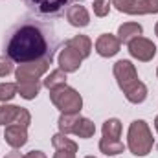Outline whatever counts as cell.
Masks as SVG:
<instances>
[{"instance_id": "1", "label": "cell", "mask_w": 158, "mask_h": 158, "mask_svg": "<svg viewBox=\"0 0 158 158\" xmlns=\"http://www.w3.org/2000/svg\"><path fill=\"white\" fill-rule=\"evenodd\" d=\"M59 40L52 24L24 17L9 28L4 39L6 55L19 64L33 61H53Z\"/></svg>"}, {"instance_id": "2", "label": "cell", "mask_w": 158, "mask_h": 158, "mask_svg": "<svg viewBox=\"0 0 158 158\" xmlns=\"http://www.w3.org/2000/svg\"><path fill=\"white\" fill-rule=\"evenodd\" d=\"M155 145L153 132L143 119H134L127 132V147L134 156H147Z\"/></svg>"}, {"instance_id": "3", "label": "cell", "mask_w": 158, "mask_h": 158, "mask_svg": "<svg viewBox=\"0 0 158 158\" xmlns=\"http://www.w3.org/2000/svg\"><path fill=\"white\" fill-rule=\"evenodd\" d=\"M22 4L40 19H57L66 13V9L81 0H22Z\"/></svg>"}, {"instance_id": "4", "label": "cell", "mask_w": 158, "mask_h": 158, "mask_svg": "<svg viewBox=\"0 0 158 158\" xmlns=\"http://www.w3.org/2000/svg\"><path fill=\"white\" fill-rule=\"evenodd\" d=\"M52 103L61 110V114H79L83 109V98L76 88L72 86H59L55 90H50Z\"/></svg>"}, {"instance_id": "5", "label": "cell", "mask_w": 158, "mask_h": 158, "mask_svg": "<svg viewBox=\"0 0 158 158\" xmlns=\"http://www.w3.org/2000/svg\"><path fill=\"white\" fill-rule=\"evenodd\" d=\"M119 13L127 15H151L158 13V0H112Z\"/></svg>"}, {"instance_id": "6", "label": "cell", "mask_w": 158, "mask_h": 158, "mask_svg": "<svg viewBox=\"0 0 158 158\" xmlns=\"http://www.w3.org/2000/svg\"><path fill=\"white\" fill-rule=\"evenodd\" d=\"M112 72H114V77L118 81V86L123 90V94L125 92H129L140 79H138V72H136V68H134V64L131 63V61H127V59H121L118 61L116 64H114V68H112Z\"/></svg>"}, {"instance_id": "7", "label": "cell", "mask_w": 158, "mask_h": 158, "mask_svg": "<svg viewBox=\"0 0 158 158\" xmlns=\"http://www.w3.org/2000/svg\"><path fill=\"white\" fill-rule=\"evenodd\" d=\"M129 53L134 59H138L142 63H147V61H151L155 57L156 46H155L153 40H149V39H145V37L140 35V37H136V39H132L129 42Z\"/></svg>"}, {"instance_id": "8", "label": "cell", "mask_w": 158, "mask_h": 158, "mask_svg": "<svg viewBox=\"0 0 158 158\" xmlns=\"http://www.w3.org/2000/svg\"><path fill=\"white\" fill-rule=\"evenodd\" d=\"M50 64L52 61H33L19 64V68L15 70V79H39L48 72Z\"/></svg>"}, {"instance_id": "9", "label": "cell", "mask_w": 158, "mask_h": 158, "mask_svg": "<svg viewBox=\"0 0 158 158\" xmlns=\"http://www.w3.org/2000/svg\"><path fill=\"white\" fill-rule=\"evenodd\" d=\"M52 145L55 147V155L53 158H76L77 153V143L70 138H66V134L59 132L52 138Z\"/></svg>"}, {"instance_id": "10", "label": "cell", "mask_w": 158, "mask_h": 158, "mask_svg": "<svg viewBox=\"0 0 158 158\" xmlns=\"http://www.w3.org/2000/svg\"><path fill=\"white\" fill-rule=\"evenodd\" d=\"M4 140L7 145H11L13 149H20L22 145H26L28 142V127L24 125H17V123H11L6 127V132H4Z\"/></svg>"}, {"instance_id": "11", "label": "cell", "mask_w": 158, "mask_h": 158, "mask_svg": "<svg viewBox=\"0 0 158 158\" xmlns=\"http://www.w3.org/2000/svg\"><path fill=\"white\" fill-rule=\"evenodd\" d=\"M119 46H121L119 39L114 37V35H110V33H103L96 40V52L101 57H114L119 52Z\"/></svg>"}, {"instance_id": "12", "label": "cell", "mask_w": 158, "mask_h": 158, "mask_svg": "<svg viewBox=\"0 0 158 158\" xmlns=\"http://www.w3.org/2000/svg\"><path fill=\"white\" fill-rule=\"evenodd\" d=\"M81 61H83V59L79 57L77 52L64 44V48H63L61 53H59V68L64 70L66 74L76 72V70H79V66H81Z\"/></svg>"}, {"instance_id": "13", "label": "cell", "mask_w": 158, "mask_h": 158, "mask_svg": "<svg viewBox=\"0 0 158 158\" xmlns=\"http://www.w3.org/2000/svg\"><path fill=\"white\" fill-rule=\"evenodd\" d=\"M64 15H66V20H68L72 26H76V28H85V26L90 24V15H88V11L85 9V6H81V4L70 6Z\"/></svg>"}, {"instance_id": "14", "label": "cell", "mask_w": 158, "mask_h": 158, "mask_svg": "<svg viewBox=\"0 0 158 158\" xmlns=\"http://www.w3.org/2000/svg\"><path fill=\"white\" fill-rule=\"evenodd\" d=\"M40 83L39 79H17V90L24 99H35L40 92Z\"/></svg>"}, {"instance_id": "15", "label": "cell", "mask_w": 158, "mask_h": 158, "mask_svg": "<svg viewBox=\"0 0 158 158\" xmlns=\"http://www.w3.org/2000/svg\"><path fill=\"white\" fill-rule=\"evenodd\" d=\"M142 31H143V28L138 22H125V24H121L118 28V39L123 44H129L132 39L140 37Z\"/></svg>"}, {"instance_id": "16", "label": "cell", "mask_w": 158, "mask_h": 158, "mask_svg": "<svg viewBox=\"0 0 158 158\" xmlns=\"http://www.w3.org/2000/svg\"><path fill=\"white\" fill-rule=\"evenodd\" d=\"M64 44L70 46L72 50H76L81 59H86L90 55V52H92V40L88 39L86 35H76V37H72L70 40H66Z\"/></svg>"}, {"instance_id": "17", "label": "cell", "mask_w": 158, "mask_h": 158, "mask_svg": "<svg viewBox=\"0 0 158 158\" xmlns=\"http://www.w3.org/2000/svg\"><path fill=\"white\" fill-rule=\"evenodd\" d=\"M94 132H96V125H94L88 118H81V116H79L77 121H76V125H74L72 134H76V136L83 138V140H88V138L94 136Z\"/></svg>"}, {"instance_id": "18", "label": "cell", "mask_w": 158, "mask_h": 158, "mask_svg": "<svg viewBox=\"0 0 158 158\" xmlns=\"http://www.w3.org/2000/svg\"><path fill=\"white\" fill-rule=\"evenodd\" d=\"M99 151L107 156H114V155H121L125 151V145L119 140H112V138H101L99 140Z\"/></svg>"}, {"instance_id": "19", "label": "cell", "mask_w": 158, "mask_h": 158, "mask_svg": "<svg viewBox=\"0 0 158 158\" xmlns=\"http://www.w3.org/2000/svg\"><path fill=\"white\" fill-rule=\"evenodd\" d=\"M42 85H44L48 90H55V88H59V86H64V85H66V72L61 70V68L50 72V76L42 81Z\"/></svg>"}, {"instance_id": "20", "label": "cell", "mask_w": 158, "mask_h": 158, "mask_svg": "<svg viewBox=\"0 0 158 158\" xmlns=\"http://www.w3.org/2000/svg\"><path fill=\"white\" fill-rule=\"evenodd\" d=\"M125 98H127V101H131V103H134V105L143 103L145 98H147V86H145V83L138 81L129 92H125Z\"/></svg>"}, {"instance_id": "21", "label": "cell", "mask_w": 158, "mask_h": 158, "mask_svg": "<svg viewBox=\"0 0 158 158\" xmlns=\"http://www.w3.org/2000/svg\"><path fill=\"white\" fill-rule=\"evenodd\" d=\"M103 136L112 138V140H119V136H121V121L118 118L107 119L103 123Z\"/></svg>"}, {"instance_id": "22", "label": "cell", "mask_w": 158, "mask_h": 158, "mask_svg": "<svg viewBox=\"0 0 158 158\" xmlns=\"http://www.w3.org/2000/svg\"><path fill=\"white\" fill-rule=\"evenodd\" d=\"M17 112H19V107L15 105H0V125L4 127L11 125L17 118Z\"/></svg>"}, {"instance_id": "23", "label": "cell", "mask_w": 158, "mask_h": 158, "mask_svg": "<svg viewBox=\"0 0 158 158\" xmlns=\"http://www.w3.org/2000/svg\"><path fill=\"white\" fill-rule=\"evenodd\" d=\"M77 118H79V114H61L59 123H57V125H59V132H63V134H72Z\"/></svg>"}, {"instance_id": "24", "label": "cell", "mask_w": 158, "mask_h": 158, "mask_svg": "<svg viewBox=\"0 0 158 158\" xmlns=\"http://www.w3.org/2000/svg\"><path fill=\"white\" fill-rule=\"evenodd\" d=\"M17 83H0V101H11L17 96Z\"/></svg>"}, {"instance_id": "25", "label": "cell", "mask_w": 158, "mask_h": 158, "mask_svg": "<svg viewBox=\"0 0 158 158\" xmlns=\"http://www.w3.org/2000/svg\"><path fill=\"white\" fill-rule=\"evenodd\" d=\"M110 11V2L109 0H96L94 2V15L96 17H107Z\"/></svg>"}, {"instance_id": "26", "label": "cell", "mask_w": 158, "mask_h": 158, "mask_svg": "<svg viewBox=\"0 0 158 158\" xmlns=\"http://www.w3.org/2000/svg\"><path fill=\"white\" fill-rule=\"evenodd\" d=\"M13 123H17V125H24V127H28L30 123H31V114H30V110L28 109H24V107H19V112H17V118Z\"/></svg>"}, {"instance_id": "27", "label": "cell", "mask_w": 158, "mask_h": 158, "mask_svg": "<svg viewBox=\"0 0 158 158\" xmlns=\"http://www.w3.org/2000/svg\"><path fill=\"white\" fill-rule=\"evenodd\" d=\"M13 72V61L7 55H0V77H6Z\"/></svg>"}, {"instance_id": "28", "label": "cell", "mask_w": 158, "mask_h": 158, "mask_svg": "<svg viewBox=\"0 0 158 158\" xmlns=\"http://www.w3.org/2000/svg\"><path fill=\"white\" fill-rule=\"evenodd\" d=\"M24 158H46V155H44L42 151H30Z\"/></svg>"}, {"instance_id": "29", "label": "cell", "mask_w": 158, "mask_h": 158, "mask_svg": "<svg viewBox=\"0 0 158 158\" xmlns=\"http://www.w3.org/2000/svg\"><path fill=\"white\" fill-rule=\"evenodd\" d=\"M4 158H24V155H20V153H19V151L15 149V151H11V153H7V155H6Z\"/></svg>"}, {"instance_id": "30", "label": "cell", "mask_w": 158, "mask_h": 158, "mask_svg": "<svg viewBox=\"0 0 158 158\" xmlns=\"http://www.w3.org/2000/svg\"><path fill=\"white\" fill-rule=\"evenodd\" d=\"M155 129H156V132H158V116H156V119H155Z\"/></svg>"}, {"instance_id": "31", "label": "cell", "mask_w": 158, "mask_h": 158, "mask_svg": "<svg viewBox=\"0 0 158 158\" xmlns=\"http://www.w3.org/2000/svg\"><path fill=\"white\" fill-rule=\"evenodd\" d=\"M155 33H156V37H158V22H156V26H155Z\"/></svg>"}, {"instance_id": "32", "label": "cell", "mask_w": 158, "mask_h": 158, "mask_svg": "<svg viewBox=\"0 0 158 158\" xmlns=\"http://www.w3.org/2000/svg\"><path fill=\"white\" fill-rule=\"evenodd\" d=\"M85 158H96V156H85Z\"/></svg>"}, {"instance_id": "33", "label": "cell", "mask_w": 158, "mask_h": 158, "mask_svg": "<svg viewBox=\"0 0 158 158\" xmlns=\"http://www.w3.org/2000/svg\"><path fill=\"white\" fill-rule=\"evenodd\" d=\"M156 76H158V70H156Z\"/></svg>"}, {"instance_id": "34", "label": "cell", "mask_w": 158, "mask_h": 158, "mask_svg": "<svg viewBox=\"0 0 158 158\" xmlns=\"http://www.w3.org/2000/svg\"><path fill=\"white\" fill-rule=\"evenodd\" d=\"M94 2H96V0H94Z\"/></svg>"}]
</instances>
